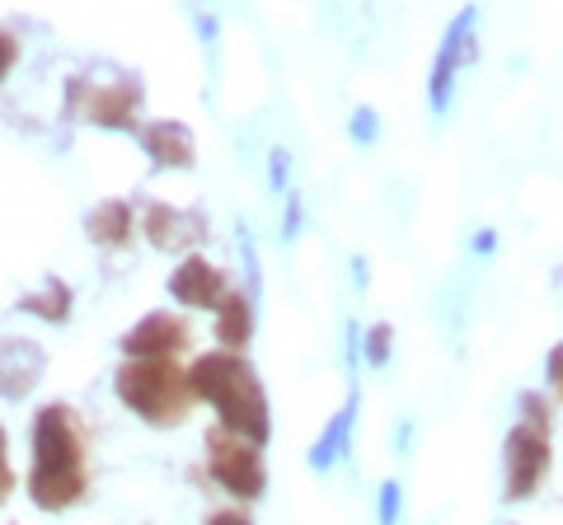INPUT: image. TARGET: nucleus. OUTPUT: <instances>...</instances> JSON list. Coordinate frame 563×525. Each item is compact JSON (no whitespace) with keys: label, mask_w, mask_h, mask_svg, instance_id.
<instances>
[{"label":"nucleus","mask_w":563,"mask_h":525,"mask_svg":"<svg viewBox=\"0 0 563 525\" xmlns=\"http://www.w3.org/2000/svg\"><path fill=\"white\" fill-rule=\"evenodd\" d=\"M380 525H395L399 521V483H380V512H376Z\"/></svg>","instance_id":"20"},{"label":"nucleus","mask_w":563,"mask_h":525,"mask_svg":"<svg viewBox=\"0 0 563 525\" xmlns=\"http://www.w3.org/2000/svg\"><path fill=\"white\" fill-rule=\"evenodd\" d=\"M188 384L192 399L217 409V427L235 432L244 442L263 446L273 436V409H268V390L250 361L240 353H202L198 361L188 366Z\"/></svg>","instance_id":"2"},{"label":"nucleus","mask_w":563,"mask_h":525,"mask_svg":"<svg viewBox=\"0 0 563 525\" xmlns=\"http://www.w3.org/2000/svg\"><path fill=\"white\" fill-rule=\"evenodd\" d=\"M202 525H254L250 512H240V506H225V512H211Z\"/></svg>","instance_id":"24"},{"label":"nucleus","mask_w":563,"mask_h":525,"mask_svg":"<svg viewBox=\"0 0 563 525\" xmlns=\"http://www.w3.org/2000/svg\"><path fill=\"white\" fill-rule=\"evenodd\" d=\"M113 394L146 427H179L192 409L188 371H179L174 361H122L113 376Z\"/></svg>","instance_id":"3"},{"label":"nucleus","mask_w":563,"mask_h":525,"mask_svg":"<svg viewBox=\"0 0 563 525\" xmlns=\"http://www.w3.org/2000/svg\"><path fill=\"white\" fill-rule=\"evenodd\" d=\"M14 62H20V38L0 29V80H5V76L14 71Z\"/></svg>","instance_id":"21"},{"label":"nucleus","mask_w":563,"mask_h":525,"mask_svg":"<svg viewBox=\"0 0 563 525\" xmlns=\"http://www.w3.org/2000/svg\"><path fill=\"white\" fill-rule=\"evenodd\" d=\"M544 376H550V390L563 399V343L550 353V361H544Z\"/></svg>","instance_id":"23"},{"label":"nucleus","mask_w":563,"mask_h":525,"mask_svg":"<svg viewBox=\"0 0 563 525\" xmlns=\"http://www.w3.org/2000/svg\"><path fill=\"white\" fill-rule=\"evenodd\" d=\"M352 423H357V394H347V399H343V409L329 417V427L320 432V442L310 446V469L329 474V469L343 460L347 446H352Z\"/></svg>","instance_id":"13"},{"label":"nucleus","mask_w":563,"mask_h":525,"mask_svg":"<svg viewBox=\"0 0 563 525\" xmlns=\"http://www.w3.org/2000/svg\"><path fill=\"white\" fill-rule=\"evenodd\" d=\"M169 295L184 310H217L225 295H231V287H225V272L217 262H207L202 254H188L179 268L169 272Z\"/></svg>","instance_id":"9"},{"label":"nucleus","mask_w":563,"mask_h":525,"mask_svg":"<svg viewBox=\"0 0 563 525\" xmlns=\"http://www.w3.org/2000/svg\"><path fill=\"white\" fill-rule=\"evenodd\" d=\"M141 231L155 249H169V254H184L192 249L202 235H207V216L192 212V206H169V202H151L146 206V221H141Z\"/></svg>","instance_id":"11"},{"label":"nucleus","mask_w":563,"mask_h":525,"mask_svg":"<svg viewBox=\"0 0 563 525\" xmlns=\"http://www.w3.org/2000/svg\"><path fill=\"white\" fill-rule=\"evenodd\" d=\"M47 371V353L33 338H0V399L20 404L38 390Z\"/></svg>","instance_id":"10"},{"label":"nucleus","mask_w":563,"mask_h":525,"mask_svg":"<svg viewBox=\"0 0 563 525\" xmlns=\"http://www.w3.org/2000/svg\"><path fill=\"white\" fill-rule=\"evenodd\" d=\"M390 343H395V328L390 324H372L362 334V357L372 366H385V361H390Z\"/></svg>","instance_id":"17"},{"label":"nucleus","mask_w":563,"mask_h":525,"mask_svg":"<svg viewBox=\"0 0 563 525\" xmlns=\"http://www.w3.org/2000/svg\"><path fill=\"white\" fill-rule=\"evenodd\" d=\"M85 235H90L99 249H122V244H132V202L122 198H109L85 212Z\"/></svg>","instance_id":"14"},{"label":"nucleus","mask_w":563,"mask_h":525,"mask_svg":"<svg viewBox=\"0 0 563 525\" xmlns=\"http://www.w3.org/2000/svg\"><path fill=\"white\" fill-rule=\"evenodd\" d=\"M474 29H479V10H461L442 33V47L432 57V71H428V109L442 118L455 99V85H461V71L474 62Z\"/></svg>","instance_id":"7"},{"label":"nucleus","mask_w":563,"mask_h":525,"mask_svg":"<svg viewBox=\"0 0 563 525\" xmlns=\"http://www.w3.org/2000/svg\"><path fill=\"white\" fill-rule=\"evenodd\" d=\"M207 469L235 502H258L268 488V465H263V446L244 442L235 432L211 427L207 432Z\"/></svg>","instance_id":"5"},{"label":"nucleus","mask_w":563,"mask_h":525,"mask_svg":"<svg viewBox=\"0 0 563 525\" xmlns=\"http://www.w3.org/2000/svg\"><path fill=\"white\" fill-rule=\"evenodd\" d=\"M10 493H14V469H10V436H5V427H0V506L10 502Z\"/></svg>","instance_id":"19"},{"label":"nucleus","mask_w":563,"mask_h":525,"mask_svg":"<svg viewBox=\"0 0 563 525\" xmlns=\"http://www.w3.org/2000/svg\"><path fill=\"white\" fill-rule=\"evenodd\" d=\"M141 150L151 155L155 169H192L198 165V142H192V132L174 118L146 122V127H141Z\"/></svg>","instance_id":"12"},{"label":"nucleus","mask_w":563,"mask_h":525,"mask_svg":"<svg viewBox=\"0 0 563 525\" xmlns=\"http://www.w3.org/2000/svg\"><path fill=\"white\" fill-rule=\"evenodd\" d=\"M250 338H254V295L231 291L217 305V343H221V353H244Z\"/></svg>","instance_id":"15"},{"label":"nucleus","mask_w":563,"mask_h":525,"mask_svg":"<svg viewBox=\"0 0 563 525\" xmlns=\"http://www.w3.org/2000/svg\"><path fill=\"white\" fill-rule=\"evenodd\" d=\"M188 343H192V328L184 314L155 310L122 334V353H128V361H174L179 353H188Z\"/></svg>","instance_id":"8"},{"label":"nucleus","mask_w":563,"mask_h":525,"mask_svg":"<svg viewBox=\"0 0 563 525\" xmlns=\"http://www.w3.org/2000/svg\"><path fill=\"white\" fill-rule=\"evenodd\" d=\"M141 80L118 71L113 80H85V76H70L66 85V113L80 118V122H95V127H109V132H136L141 127Z\"/></svg>","instance_id":"4"},{"label":"nucleus","mask_w":563,"mask_h":525,"mask_svg":"<svg viewBox=\"0 0 563 525\" xmlns=\"http://www.w3.org/2000/svg\"><path fill=\"white\" fill-rule=\"evenodd\" d=\"M287 169H291V160H287V150H273V165H268V179H273V188L277 192H287Z\"/></svg>","instance_id":"22"},{"label":"nucleus","mask_w":563,"mask_h":525,"mask_svg":"<svg viewBox=\"0 0 563 525\" xmlns=\"http://www.w3.org/2000/svg\"><path fill=\"white\" fill-rule=\"evenodd\" d=\"M90 498V427L70 404H43L33 417L29 502L57 516Z\"/></svg>","instance_id":"1"},{"label":"nucleus","mask_w":563,"mask_h":525,"mask_svg":"<svg viewBox=\"0 0 563 525\" xmlns=\"http://www.w3.org/2000/svg\"><path fill=\"white\" fill-rule=\"evenodd\" d=\"M550 427H540V423H521L507 432V442H503V483H507V493L503 498H512V502H526V498H536V488L550 479Z\"/></svg>","instance_id":"6"},{"label":"nucleus","mask_w":563,"mask_h":525,"mask_svg":"<svg viewBox=\"0 0 563 525\" xmlns=\"http://www.w3.org/2000/svg\"><path fill=\"white\" fill-rule=\"evenodd\" d=\"M352 142H362V146H372L376 142V132H380V122H376V113L372 109H357V113H352Z\"/></svg>","instance_id":"18"},{"label":"nucleus","mask_w":563,"mask_h":525,"mask_svg":"<svg viewBox=\"0 0 563 525\" xmlns=\"http://www.w3.org/2000/svg\"><path fill=\"white\" fill-rule=\"evenodd\" d=\"M70 305H76V291H70L66 282H57V277H47L38 291L20 295V310L33 314V320H43V324H66L70 320Z\"/></svg>","instance_id":"16"}]
</instances>
